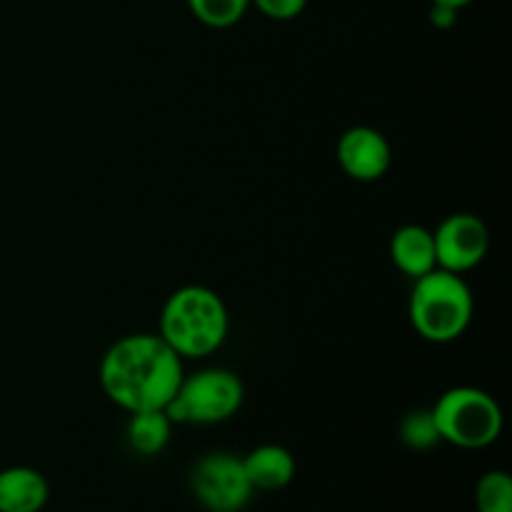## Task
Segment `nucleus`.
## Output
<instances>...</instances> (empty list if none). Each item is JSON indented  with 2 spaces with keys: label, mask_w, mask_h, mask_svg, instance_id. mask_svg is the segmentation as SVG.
Returning a JSON list of instances; mask_svg holds the SVG:
<instances>
[{
  "label": "nucleus",
  "mask_w": 512,
  "mask_h": 512,
  "mask_svg": "<svg viewBox=\"0 0 512 512\" xmlns=\"http://www.w3.org/2000/svg\"><path fill=\"white\" fill-rule=\"evenodd\" d=\"M100 388L125 413L163 410L183 383V358L158 333L115 340L100 360Z\"/></svg>",
  "instance_id": "obj_1"
},
{
  "label": "nucleus",
  "mask_w": 512,
  "mask_h": 512,
  "mask_svg": "<svg viewBox=\"0 0 512 512\" xmlns=\"http://www.w3.org/2000/svg\"><path fill=\"white\" fill-rule=\"evenodd\" d=\"M230 333L225 300L208 285L173 290L160 310L158 335L183 360H203L220 350Z\"/></svg>",
  "instance_id": "obj_2"
},
{
  "label": "nucleus",
  "mask_w": 512,
  "mask_h": 512,
  "mask_svg": "<svg viewBox=\"0 0 512 512\" xmlns=\"http://www.w3.org/2000/svg\"><path fill=\"white\" fill-rule=\"evenodd\" d=\"M408 315L415 333L428 343H453L470 328L475 298L463 275L435 268L413 280Z\"/></svg>",
  "instance_id": "obj_3"
},
{
  "label": "nucleus",
  "mask_w": 512,
  "mask_h": 512,
  "mask_svg": "<svg viewBox=\"0 0 512 512\" xmlns=\"http://www.w3.org/2000/svg\"><path fill=\"white\" fill-rule=\"evenodd\" d=\"M440 443L463 450H483L503 433V410L498 400L473 385L445 390L430 408Z\"/></svg>",
  "instance_id": "obj_4"
},
{
  "label": "nucleus",
  "mask_w": 512,
  "mask_h": 512,
  "mask_svg": "<svg viewBox=\"0 0 512 512\" xmlns=\"http://www.w3.org/2000/svg\"><path fill=\"white\" fill-rule=\"evenodd\" d=\"M243 398L245 388L233 370L205 368L183 375L178 393L163 410L173 425H218L238 413Z\"/></svg>",
  "instance_id": "obj_5"
},
{
  "label": "nucleus",
  "mask_w": 512,
  "mask_h": 512,
  "mask_svg": "<svg viewBox=\"0 0 512 512\" xmlns=\"http://www.w3.org/2000/svg\"><path fill=\"white\" fill-rule=\"evenodd\" d=\"M190 490L208 512H243L253 498L243 458L230 453H208L190 470Z\"/></svg>",
  "instance_id": "obj_6"
},
{
  "label": "nucleus",
  "mask_w": 512,
  "mask_h": 512,
  "mask_svg": "<svg viewBox=\"0 0 512 512\" xmlns=\"http://www.w3.org/2000/svg\"><path fill=\"white\" fill-rule=\"evenodd\" d=\"M438 268L450 273H470L490 253V230L473 213H453L433 230Z\"/></svg>",
  "instance_id": "obj_7"
},
{
  "label": "nucleus",
  "mask_w": 512,
  "mask_h": 512,
  "mask_svg": "<svg viewBox=\"0 0 512 512\" xmlns=\"http://www.w3.org/2000/svg\"><path fill=\"white\" fill-rule=\"evenodd\" d=\"M340 170L358 183H375L393 165V148L388 138L373 125H353L335 145Z\"/></svg>",
  "instance_id": "obj_8"
},
{
  "label": "nucleus",
  "mask_w": 512,
  "mask_h": 512,
  "mask_svg": "<svg viewBox=\"0 0 512 512\" xmlns=\"http://www.w3.org/2000/svg\"><path fill=\"white\" fill-rule=\"evenodd\" d=\"M390 260L410 280L428 275L430 270L438 268L433 230L418 223L400 225L390 238Z\"/></svg>",
  "instance_id": "obj_9"
},
{
  "label": "nucleus",
  "mask_w": 512,
  "mask_h": 512,
  "mask_svg": "<svg viewBox=\"0 0 512 512\" xmlns=\"http://www.w3.org/2000/svg\"><path fill=\"white\" fill-rule=\"evenodd\" d=\"M50 500V483L40 470L10 465L0 470V512H40Z\"/></svg>",
  "instance_id": "obj_10"
},
{
  "label": "nucleus",
  "mask_w": 512,
  "mask_h": 512,
  "mask_svg": "<svg viewBox=\"0 0 512 512\" xmlns=\"http://www.w3.org/2000/svg\"><path fill=\"white\" fill-rule=\"evenodd\" d=\"M245 475H248L253 490H263V493H275V490H285L295 480V465L293 453L283 445L265 443L250 450L243 458Z\"/></svg>",
  "instance_id": "obj_11"
},
{
  "label": "nucleus",
  "mask_w": 512,
  "mask_h": 512,
  "mask_svg": "<svg viewBox=\"0 0 512 512\" xmlns=\"http://www.w3.org/2000/svg\"><path fill=\"white\" fill-rule=\"evenodd\" d=\"M128 445L138 455H158L168 448L170 435H173V420L168 418L165 410H143V413H130L128 428Z\"/></svg>",
  "instance_id": "obj_12"
},
{
  "label": "nucleus",
  "mask_w": 512,
  "mask_h": 512,
  "mask_svg": "<svg viewBox=\"0 0 512 512\" xmlns=\"http://www.w3.org/2000/svg\"><path fill=\"white\" fill-rule=\"evenodd\" d=\"M185 3L200 23L215 30L233 28L250 8V0H185Z\"/></svg>",
  "instance_id": "obj_13"
},
{
  "label": "nucleus",
  "mask_w": 512,
  "mask_h": 512,
  "mask_svg": "<svg viewBox=\"0 0 512 512\" xmlns=\"http://www.w3.org/2000/svg\"><path fill=\"white\" fill-rule=\"evenodd\" d=\"M478 512H512V478L505 470H488L475 485Z\"/></svg>",
  "instance_id": "obj_14"
},
{
  "label": "nucleus",
  "mask_w": 512,
  "mask_h": 512,
  "mask_svg": "<svg viewBox=\"0 0 512 512\" xmlns=\"http://www.w3.org/2000/svg\"><path fill=\"white\" fill-rule=\"evenodd\" d=\"M400 440L410 450H430L440 443L438 428L430 410H413L400 423Z\"/></svg>",
  "instance_id": "obj_15"
},
{
  "label": "nucleus",
  "mask_w": 512,
  "mask_h": 512,
  "mask_svg": "<svg viewBox=\"0 0 512 512\" xmlns=\"http://www.w3.org/2000/svg\"><path fill=\"white\" fill-rule=\"evenodd\" d=\"M250 5H255L265 18L285 23V20L298 18L308 8V0H250Z\"/></svg>",
  "instance_id": "obj_16"
},
{
  "label": "nucleus",
  "mask_w": 512,
  "mask_h": 512,
  "mask_svg": "<svg viewBox=\"0 0 512 512\" xmlns=\"http://www.w3.org/2000/svg\"><path fill=\"white\" fill-rule=\"evenodd\" d=\"M458 13H460V10L450 8V5L430 3L428 18H430V23H433V28L450 30V28H455V23H458Z\"/></svg>",
  "instance_id": "obj_17"
},
{
  "label": "nucleus",
  "mask_w": 512,
  "mask_h": 512,
  "mask_svg": "<svg viewBox=\"0 0 512 512\" xmlns=\"http://www.w3.org/2000/svg\"><path fill=\"white\" fill-rule=\"evenodd\" d=\"M430 3H440V5H450V8L455 10H463L465 5H470L473 0H430Z\"/></svg>",
  "instance_id": "obj_18"
}]
</instances>
